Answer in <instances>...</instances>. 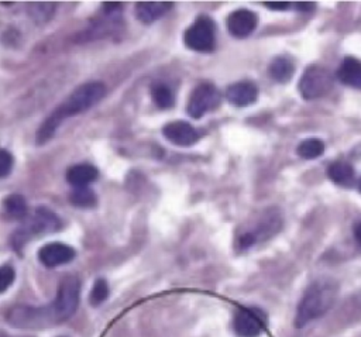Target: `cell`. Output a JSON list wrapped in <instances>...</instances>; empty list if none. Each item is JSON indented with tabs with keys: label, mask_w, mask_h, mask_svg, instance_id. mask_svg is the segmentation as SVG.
Listing matches in <instances>:
<instances>
[{
	"label": "cell",
	"mask_w": 361,
	"mask_h": 337,
	"mask_svg": "<svg viewBox=\"0 0 361 337\" xmlns=\"http://www.w3.org/2000/svg\"><path fill=\"white\" fill-rule=\"evenodd\" d=\"M71 203L79 207H92L96 204V195L94 192L87 188V186H82V188H75L71 195H69Z\"/></svg>",
	"instance_id": "cell-22"
},
{
	"label": "cell",
	"mask_w": 361,
	"mask_h": 337,
	"mask_svg": "<svg viewBox=\"0 0 361 337\" xmlns=\"http://www.w3.org/2000/svg\"><path fill=\"white\" fill-rule=\"evenodd\" d=\"M258 89L257 86L250 80H241L237 83H233L226 90L227 100L238 107L250 106L257 100Z\"/></svg>",
	"instance_id": "cell-14"
},
{
	"label": "cell",
	"mask_w": 361,
	"mask_h": 337,
	"mask_svg": "<svg viewBox=\"0 0 361 337\" xmlns=\"http://www.w3.org/2000/svg\"><path fill=\"white\" fill-rule=\"evenodd\" d=\"M338 295V285L331 279L313 281L305 290L295 316V326L303 327L307 323L326 314L334 305Z\"/></svg>",
	"instance_id": "cell-2"
},
{
	"label": "cell",
	"mask_w": 361,
	"mask_h": 337,
	"mask_svg": "<svg viewBox=\"0 0 361 337\" xmlns=\"http://www.w3.org/2000/svg\"><path fill=\"white\" fill-rule=\"evenodd\" d=\"M219 103H220V93L217 87L212 83H200L190 93L186 110L190 117L200 118L207 111L216 109Z\"/></svg>",
	"instance_id": "cell-10"
},
{
	"label": "cell",
	"mask_w": 361,
	"mask_h": 337,
	"mask_svg": "<svg viewBox=\"0 0 361 337\" xmlns=\"http://www.w3.org/2000/svg\"><path fill=\"white\" fill-rule=\"evenodd\" d=\"M109 296V285L104 279H97L90 292V302L92 305L103 303Z\"/></svg>",
	"instance_id": "cell-24"
},
{
	"label": "cell",
	"mask_w": 361,
	"mask_h": 337,
	"mask_svg": "<svg viewBox=\"0 0 361 337\" xmlns=\"http://www.w3.org/2000/svg\"><path fill=\"white\" fill-rule=\"evenodd\" d=\"M354 237H355L357 243L361 245V221L354 226Z\"/></svg>",
	"instance_id": "cell-28"
},
{
	"label": "cell",
	"mask_w": 361,
	"mask_h": 337,
	"mask_svg": "<svg viewBox=\"0 0 361 337\" xmlns=\"http://www.w3.org/2000/svg\"><path fill=\"white\" fill-rule=\"evenodd\" d=\"M80 295V282L75 275H66L61 279L56 290V296L52 303L61 317V321L68 320L78 309Z\"/></svg>",
	"instance_id": "cell-9"
},
{
	"label": "cell",
	"mask_w": 361,
	"mask_h": 337,
	"mask_svg": "<svg viewBox=\"0 0 361 337\" xmlns=\"http://www.w3.org/2000/svg\"><path fill=\"white\" fill-rule=\"evenodd\" d=\"M6 319L11 326L18 329H45L62 323L52 302L39 307L16 305L8 309Z\"/></svg>",
	"instance_id": "cell-3"
},
{
	"label": "cell",
	"mask_w": 361,
	"mask_h": 337,
	"mask_svg": "<svg viewBox=\"0 0 361 337\" xmlns=\"http://www.w3.org/2000/svg\"><path fill=\"white\" fill-rule=\"evenodd\" d=\"M14 276H16V274H14L13 266H10V265L0 266V293L7 290L11 286Z\"/></svg>",
	"instance_id": "cell-25"
},
{
	"label": "cell",
	"mask_w": 361,
	"mask_h": 337,
	"mask_svg": "<svg viewBox=\"0 0 361 337\" xmlns=\"http://www.w3.org/2000/svg\"><path fill=\"white\" fill-rule=\"evenodd\" d=\"M296 151L305 159H314L324 152V142L319 138H307L298 145Z\"/></svg>",
	"instance_id": "cell-21"
},
{
	"label": "cell",
	"mask_w": 361,
	"mask_h": 337,
	"mask_svg": "<svg viewBox=\"0 0 361 337\" xmlns=\"http://www.w3.org/2000/svg\"><path fill=\"white\" fill-rule=\"evenodd\" d=\"M257 21L255 13L247 8H238L227 17V28L233 37L245 38L255 30Z\"/></svg>",
	"instance_id": "cell-12"
},
{
	"label": "cell",
	"mask_w": 361,
	"mask_h": 337,
	"mask_svg": "<svg viewBox=\"0 0 361 337\" xmlns=\"http://www.w3.org/2000/svg\"><path fill=\"white\" fill-rule=\"evenodd\" d=\"M281 224L282 220L278 212H274V209H268L265 214L261 217V220L255 223V226L250 227L248 230L243 231L238 235L237 247L240 250H247L257 243L268 240L281 228Z\"/></svg>",
	"instance_id": "cell-6"
},
{
	"label": "cell",
	"mask_w": 361,
	"mask_h": 337,
	"mask_svg": "<svg viewBox=\"0 0 361 337\" xmlns=\"http://www.w3.org/2000/svg\"><path fill=\"white\" fill-rule=\"evenodd\" d=\"M327 175L334 183L348 186V185L353 183L355 173H354V168L348 162L336 161L329 166Z\"/></svg>",
	"instance_id": "cell-19"
},
{
	"label": "cell",
	"mask_w": 361,
	"mask_h": 337,
	"mask_svg": "<svg viewBox=\"0 0 361 337\" xmlns=\"http://www.w3.org/2000/svg\"><path fill=\"white\" fill-rule=\"evenodd\" d=\"M268 324L267 313L254 306L240 307L233 320V327L237 336L240 337H258L264 333Z\"/></svg>",
	"instance_id": "cell-8"
},
{
	"label": "cell",
	"mask_w": 361,
	"mask_h": 337,
	"mask_svg": "<svg viewBox=\"0 0 361 337\" xmlns=\"http://www.w3.org/2000/svg\"><path fill=\"white\" fill-rule=\"evenodd\" d=\"M188 48L197 52H210L216 44V27L210 17L200 16L185 31L183 35Z\"/></svg>",
	"instance_id": "cell-7"
},
{
	"label": "cell",
	"mask_w": 361,
	"mask_h": 337,
	"mask_svg": "<svg viewBox=\"0 0 361 337\" xmlns=\"http://www.w3.org/2000/svg\"><path fill=\"white\" fill-rule=\"evenodd\" d=\"M13 168V157L8 151L0 149V178L7 176Z\"/></svg>",
	"instance_id": "cell-26"
},
{
	"label": "cell",
	"mask_w": 361,
	"mask_h": 337,
	"mask_svg": "<svg viewBox=\"0 0 361 337\" xmlns=\"http://www.w3.org/2000/svg\"><path fill=\"white\" fill-rule=\"evenodd\" d=\"M0 337H8L6 333H3V331H0Z\"/></svg>",
	"instance_id": "cell-30"
},
{
	"label": "cell",
	"mask_w": 361,
	"mask_h": 337,
	"mask_svg": "<svg viewBox=\"0 0 361 337\" xmlns=\"http://www.w3.org/2000/svg\"><path fill=\"white\" fill-rule=\"evenodd\" d=\"M360 192H361V180H360Z\"/></svg>",
	"instance_id": "cell-31"
},
{
	"label": "cell",
	"mask_w": 361,
	"mask_h": 337,
	"mask_svg": "<svg viewBox=\"0 0 361 337\" xmlns=\"http://www.w3.org/2000/svg\"><path fill=\"white\" fill-rule=\"evenodd\" d=\"M162 133L168 141L179 147H189L199 140V133L186 121L168 123Z\"/></svg>",
	"instance_id": "cell-13"
},
{
	"label": "cell",
	"mask_w": 361,
	"mask_h": 337,
	"mask_svg": "<svg viewBox=\"0 0 361 337\" xmlns=\"http://www.w3.org/2000/svg\"><path fill=\"white\" fill-rule=\"evenodd\" d=\"M337 78L347 86L361 89V61L354 56H345L337 71Z\"/></svg>",
	"instance_id": "cell-16"
},
{
	"label": "cell",
	"mask_w": 361,
	"mask_h": 337,
	"mask_svg": "<svg viewBox=\"0 0 361 337\" xmlns=\"http://www.w3.org/2000/svg\"><path fill=\"white\" fill-rule=\"evenodd\" d=\"M333 87V76L331 73L319 65H310L303 72L298 89L303 99L313 100L319 99L330 92Z\"/></svg>",
	"instance_id": "cell-5"
},
{
	"label": "cell",
	"mask_w": 361,
	"mask_h": 337,
	"mask_svg": "<svg viewBox=\"0 0 361 337\" xmlns=\"http://www.w3.org/2000/svg\"><path fill=\"white\" fill-rule=\"evenodd\" d=\"M264 6L271 10H286L290 6V3H288V1H265Z\"/></svg>",
	"instance_id": "cell-27"
},
{
	"label": "cell",
	"mask_w": 361,
	"mask_h": 337,
	"mask_svg": "<svg viewBox=\"0 0 361 337\" xmlns=\"http://www.w3.org/2000/svg\"><path fill=\"white\" fill-rule=\"evenodd\" d=\"M104 92H106V87L100 82H87V83L80 85L79 87H76L65 99V102L61 103L48 116V118L38 128L37 142L44 144L45 141H48L65 118L89 110L92 106H94L104 96Z\"/></svg>",
	"instance_id": "cell-1"
},
{
	"label": "cell",
	"mask_w": 361,
	"mask_h": 337,
	"mask_svg": "<svg viewBox=\"0 0 361 337\" xmlns=\"http://www.w3.org/2000/svg\"><path fill=\"white\" fill-rule=\"evenodd\" d=\"M59 227H61V223L58 217L54 214V212L45 207H38L35 209L34 214L16 231L13 237L14 247L20 248L31 237H35L42 233L55 231Z\"/></svg>",
	"instance_id": "cell-4"
},
{
	"label": "cell",
	"mask_w": 361,
	"mask_h": 337,
	"mask_svg": "<svg viewBox=\"0 0 361 337\" xmlns=\"http://www.w3.org/2000/svg\"><path fill=\"white\" fill-rule=\"evenodd\" d=\"M152 99L155 102V104L161 109H168L173 104V96H172V90L164 85V83H155L152 86Z\"/></svg>",
	"instance_id": "cell-23"
},
{
	"label": "cell",
	"mask_w": 361,
	"mask_h": 337,
	"mask_svg": "<svg viewBox=\"0 0 361 337\" xmlns=\"http://www.w3.org/2000/svg\"><path fill=\"white\" fill-rule=\"evenodd\" d=\"M75 255H76L75 250L71 245L63 243L45 244L38 252L39 261L48 268L68 264L75 258Z\"/></svg>",
	"instance_id": "cell-11"
},
{
	"label": "cell",
	"mask_w": 361,
	"mask_h": 337,
	"mask_svg": "<svg viewBox=\"0 0 361 337\" xmlns=\"http://www.w3.org/2000/svg\"><path fill=\"white\" fill-rule=\"evenodd\" d=\"M4 210L10 219H24L27 216V203L21 195H10L4 199Z\"/></svg>",
	"instance_id": "cell-20"
},
{
	"label": "cell",
	"mask_w": 361,
	"mask_h": 337,
	"mask_svg": "<svg viewBox=\"0 0 361 337\" xmlns=\"http://www.w3.org/2000/svg\"><path fill=\"white\" fill-rule=\"evenodd\" d=\"M295 72V63L293 61L286 56V55H278L275 56L269 66H268V73L269 76L278 82V83H286L290 80L292 75Z\"/></svg>",
	"instance_id": "cell-18"
},
{
	"label": "cell",
	"mask_w": 361,
	"mask_h": 337,
	"mask_svg": "<svg viewBox=\"0 0 361 337\" xmlns=\"http://www.w3.org/2000/svg\"><path fill=\"white\" fill-rule=\"evenodd\" d=\"M97 178V169L89 164H78L66 171V180L75 188L87 186Z\"/></svg>",
	"instance_id": "cell-17"
},
{
	"label": "cell",
	"mask_w": 361,
	"mask_h": 337,
	"mask_svg": "<svg viewBox=\"0 0 361 337\" xmlns=\"http://www.w3.org/2000/svg\"><path fill=\"white\" fill-rule=\"evenodd\" d=\"M296 6L299 7L300 11H309V10H312V7H313L312 3H298Z\"/></svg>",
	"instance_id": "cell-29"
},
{
	"label": "cell",
	"mask_w": 361,
	"mask_h": 337,
	"mask_svg": "<svg viewBox=\"0 0 361 337\" xmlns=\"http://www.w3.org/2000/svg\"><path fill=\"white\" fill-rule=\"evenodd\" d=\"M171 7V1H138L135 4V16L140 21L148 24L165 16Z\"/></svg>",
	"instance_id": "cell-15"
}]
</instances>
